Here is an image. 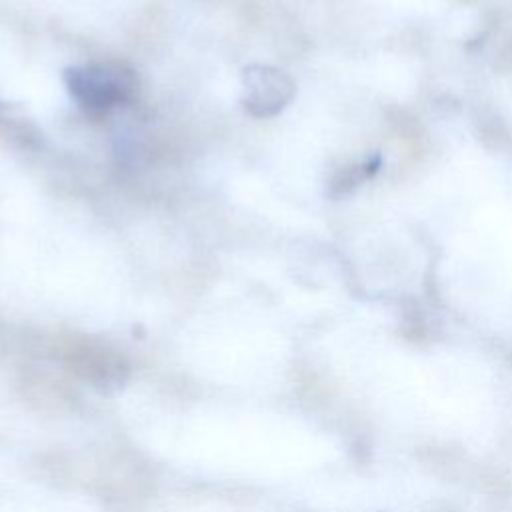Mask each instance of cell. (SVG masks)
Wrapping results in <instances>:
<instances>
[{
	"instance_id": "6da1fadb",
	"label": "cell",
	"mask_w": 512,
	"mask_h": 512,
	"mask_svg": "<svg viewBox=\"0 0 512 512\" xmlns=\"http://www.w3.org/2000/svg\"><path fill=\"white\" fill-rule=\"evenodd\" d=\"M70 90L84 106L106 108L122 100L124 92L128 90V82L122 78L120 70L84 68L70 74Z\"/></svg>"
}]
</instances>
